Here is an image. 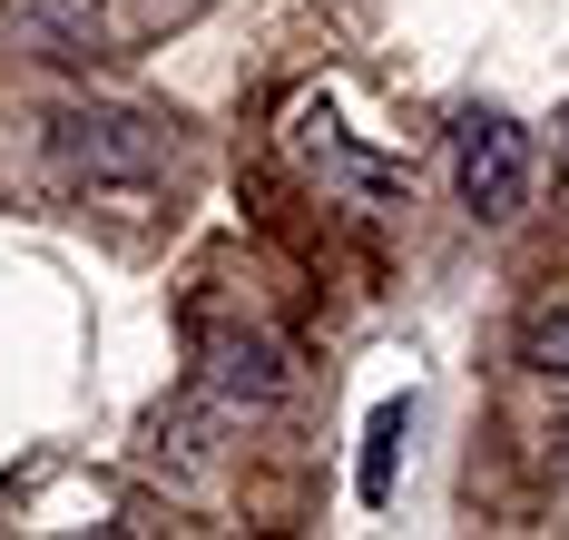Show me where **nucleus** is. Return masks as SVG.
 <instances>
[{
    "instance_id": "nucleus-1",
    "label": "nucleus",
    "mask_w": 569,
    "mask_h": 540,
    "mask_svg": "<svg viewBox=\"0 0 569 540\" xmlns=\"http://www.w3.org/2000/svg\"><path fill=\"white\" fill-rule=\"evenodd\" d=\"M452 178H461V207H471L481 227H511L520 197H530V138H520V119L471 109V119L452 128Z\"/></svg>"
},
{
    "instance_id": "nucleus-6",
    "label": "nucleus",
    "mask_w": 569,
    "mask_h": 540,
    "mask_svg": "<svg viewBox=\"0 0 569 540\" xmlns=\"http://www.w3.org/2000/svg\"><path fill=\"white\" fill-rule=\"evenodd\" d=\"M560 462H569V432H560Z\"/></svg>"
},
{
    "instance_id": "nucleus-2",
    "label": "nucleus",
    "mask_w": 569,
    "mask_h": 540,
    "mask_svg": "<svg viewBox=\"0 0 569 540\" xmlns=\"http://www.w3.org/2000/svg\"><path fill=\"white\" fill-rule=\"evenodd\" d=\"M295 148H305V168H325V178H335L343 197H373V207L412 187V178L393 168V158H363V148H353V138L335 128V109H315V99L295 109Z\"/></svg>"
},
{
    "instance_id": "nucleus-7",
    "label": "nucleus",
    "mask_w": 569,
    "mask_h": 540,
    "mask_svg": "<svg viewBox=\"0 0 569 540\" xmlns=\"http://www.w3.org/2000/svg\"><path fill=\"white\" fill-rule=\"evenodd\" d=\"M560 128H569V119H560Z\"/></svg>"
},
{
    "instance_id": "nucleus-4",
    "label": "nucleus",
    "mask_w": 569,
    "mask_h": 540,
    "mask_svg": "<svg viewBox=\"0 0 569 540\" xmlns=\"http://www.w3.org/2000/svg\"><path fill=\"white\" fill-rule=\"evenodd\" d=\"M520 363L569 373V304H550V314H530V324H520Z\"/></svg>"
},
{
    "instance_id": "nucleus-3",
    "label": "nucleus",
    "mask_w": 569,
    "mask_h": 540,
    "mask_svg": "<svg viewBox=\"0 0 569 540\" xmlns=\"http://www.w3.org/2000/svg\"><path fill=\"white\" fill-rule=\"evenodd\" d=\"M207 354H217V393H246V403H276V393H284V363H276V344H266V334H246V344H236V334H217Z\"/></svg>"
},
{
    "instance_id": "nucleus-5",
    "label": "nucleus",
    "mask_w": 569,
    "mask_h": 540,
    "mask_svg": "<svg viewBox=\"0 0 569 540\" xmlns=\"http://www.w3.org/2000/svg\"><path fill=\"white\" fill-rule=\"evenodd\" d=\"M393 442H402V403H383V422H373V452H363V501H383V491H393Z\"/></svg>"
}]
</instances>
